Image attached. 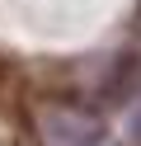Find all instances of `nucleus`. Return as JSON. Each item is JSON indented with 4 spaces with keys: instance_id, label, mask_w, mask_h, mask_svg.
<instances>
[{
    "instance_id": "nucleus-1",
    "label": "nucleus",
    "mask_w": 141,
    "mask_h": 146,
    "mask_svg": "<svg viewBox=\"0 0 141 146\" xmlns=\"http://www.w3.org/2000/svg\"><path fill=\"white\" fill-rule=\"evenodd\" d=\"M94 137H99V127H94V118H85V113L56 108V113L42 118V141L47 146H94Z\"/></svg>"
}]
</instances>
